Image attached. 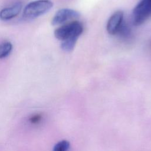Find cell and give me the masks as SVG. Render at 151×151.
<instances>
[{"instance_id": "cell-1", "label": "cell", "mask_w": 151, "mask_h": 151, "mask_svg": "<svg viewBox=\"0 0 151 151\" xmlns=\"http://www.w3.org/2000/svg\"><path fill=\"white\" fill-rule=\"evenodd\" d=\"M83 31L82 24L74 20L57 28L54 31V35L57 39L61 41L68 38H78L82 34Z\"/></svg>"}, {"instance_id": "cell-2", "label": "cell", "mask_w": 151, "mask_h": 151, "mask_svg": "<svg viewBox=\"0 0 151 151\" xmlns=\"http://www.w3.org/2000/svg\"><path fill=\"white\" fill-rule=\"evenodd\" d=\"M52 6V2L50 0H36L25 6L23 15L27 18H34L49 11Z\"/></svg>"}, {"instance_id": "cell-3", "label": "cell", "mask_w": 151, "mask_h": 151, "mask_svg": "<svg viewBox=\"0 0 151 151\" xmlns=\"http://www.w3.org/2000/svg\"><path fill=\"white\" fill-rule=\"evenodd\" d=\"M151 15V0H140L132 11V22L137 26Z\"/></svg>"}, {"instance_id": "cell-4", "label": "cell", "mask_w": 151, "mask_h": 151, "mask_svg": "<svg viewBox=\"0 0 151 151\" xmlns=\"http://www.w3.org/2000/svg\"><path fill=\"white\" fill-rule=\"evenodd\" d=\"M80 14L74 9L63 8L58 10L52 19V25H57L65 23L66 22L77 19L80 17Z\"/></svg>"}, {"instance_id": "cell-5", "label": "cell", "mask_w": 151, "mask_h": 151, "mask_svg": "<svg viewBox=\"0 0 151 151\" xmlns=\"http://www.w3.org/2000/svg\"><path fill=\"white\" fill-rule=\"evenodd\" d=\"M123 17L124 14L122 11H117L112 14L109 19L106 26L109 34L114 35L119 32L123 24Z\"/></svg>"}, {"instance_id": "cell-6", "label": "cell", "mask_w": 151, "mask_h": 151, "mask_svg": "<svg viewBox=\"0 0 151 151\" xmlns=\"http://www.w3.org/2000/svg\"><path fill=\"white\" fill-rule=\"evenodd\" d=\"M22 8L21 2H17L9 7L3 8L0 11V19L4 21L9 20L17 16Z\"/></svg>"}, {"instance_id": "cell-7", "label": "cell", "mask_w": 151, "mask_h": 151, "mask_svg": "<svg viewBox=\"0 0 151 151\" xmlns=\"http://www.w3.org/2000/svg\"><path fill=\"white\" fill-rule=\"evenodd\" d=\"M77 40L78 38H73L66 39L65 40L62 41L61 44V47L62 50L66 52L71 51L74 49Z\"/></svg>"}, {"instance_id": "cell-8", "label": "cell", "mask_w": 151, "mask_h": 151, "mask_svg": "<svg viewBox=\"0 0 151 151\" xmlns=\"http://www.w3.org/2000/svg\"><path fill=\"white\" fill-rule=\"evenodd\" d=\"M12 45L9 42H5L0 45V58L6 57L11 51Z\"/></svg>"}, {"instance_id": "cell-9", "label": "cell", "mask_w": 151, "mask_h": 151, "mask_svg": "<svg viewBox=\"0 0 151 151\" xmlns=\"http://www.w3.org/2000/svg\"><path fill=\"white\" fill-rule=\"evenodd\" d=\"M70 146V142L66 140H63L58 142L53 148L54 151H65L67 150Z\"/></svg>"}]
</instances>
